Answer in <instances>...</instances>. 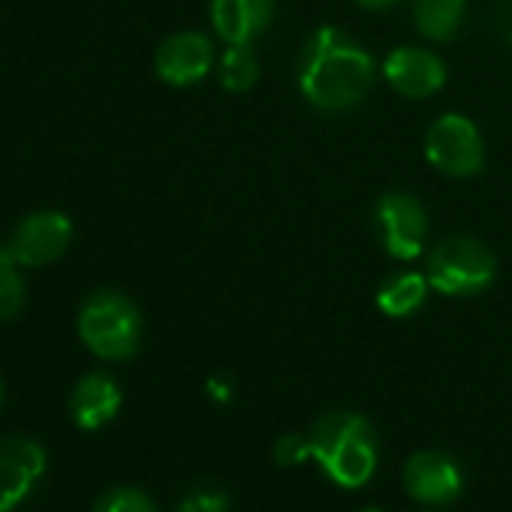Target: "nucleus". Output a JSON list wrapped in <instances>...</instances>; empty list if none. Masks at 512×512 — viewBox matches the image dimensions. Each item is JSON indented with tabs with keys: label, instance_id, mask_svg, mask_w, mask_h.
Masks as SVG:
<instances>
[{
	"label": "nucleus",
	"instance_id": "1",
	"mask_svg": "<svg viewBox=\"0 0 512 512\" xmlns=\"http://www.w3.org/2000/svg\"><path fill=\"white\" fill-rule=\"evenodd\" d=\"M374 79L371 52L350 34L323 25L308 37L299 58V88L314 109L329 115L350 112L371 94Z\"/></svg>",
	"mask_w": 512,
	"mask_h": 512
},
{
	"label": "nucleus",
	"instance_id": "2",
	"mask_svg": "<svg viewBox=\"0 0 512 512\" xmlns=\"http://www.w3.org/2000/svg\"><path fill=\"white\" fill-rule=\"evenodd\" d=\"M311 455L323 473L341 488H362L380 464V443L374 425L356 410H332L320 416L311 431Z\"/></svg>",
	"mask_w": 512,
	"mask_h": 512
},
{
	"label": "nucleus",
	"instance_id": "3",
	"mask_svg": "<svg viewBox=\"0 0 512 512\" xmlns=\"http://www.w3.org/2000/svg\"><path fill=\"white\" fill-rule=\"evenodd\" d=\"M82 344L106 362H127L142 344L139 308L115 290H97L79 311Z\"/></svg>",
	"mask_w": 512,
	"mask_h": 512
},
{
	"label": "nucleus",
	"instance_id": "4",
	"mask_svg": "<svg viewBox=\"0 0 512 512\" xmlns=\"http://www.w3.org/2000/svg\"><path fill=\"white\" fill-rule=\"evenodd\" d=\"M425 278L440 296H479L494 284L497 260L473 235H446L428 253Z\"/></svg>",
	"mask_w": 512,
	"mask_h": 512
},
{
	"label": "nucleus",
	"instance_id": "5",
	"mask_svg": "<svg viewBox=\"0 0 512 512\" xmlns=\"http://www.w3.org/2000/svg\"><path fill=\"white\" fill-rule=\"evenodd\" d=\"M425 157L449 178H473L485 166V142L467 115L446 112L425 133Z\"/></svg>",
	"mask_w": 512,
	"mask_h": 512
},
{
	"label": "nucleus",
	"instance_id": "6",
	"mask_svg": "<svg viewBox=\"0 0 512 512\" xmlns=\"http://www.w3.org/2000/svg\"><path fill=\"white\" fill-rule=\"evenodd\" d=\"M374 232L380 247L398 263H410L425 250L428 214L425 205L404 190H389L374 205Z\"/></svg>",
	"mask_w": 512,
	"mask_h": 512
},
{
	"label": "nucleus",
	"instance_id": "7",
	"mask_svg": "<svg viewBox=\"0 0 512 512\" xmlns=\"http://www.w3.org/2000/svg\"><path fill=\"white\" fill-rule=\"evenodd\" d=\"M70 241H73V223L67 214L34 211L16 226V232L10 238V253L16 256L19 266L40 269V266L61 260Z\"/></svg>",
	"mask_w": 512,
	"mask_h": 512
},
{
	"label": "nucleus",
	"instance_id": "8",
	"mask_svg": "<svg viewBox=\"0 0 512 512\" xmlns=\"http://www.w3.org/2000/svg\"><path fill=\"white\" fill-rule=\"evenodd\" d=\"M401 482H404V491L413 500L425 503V506H446L464 488L461 467L455 464L452 455H446L440 449H419V452H413L404 461Z\"/></svg>",
	"mask_w": 512,
	"mask_h": 512
},
{
	"label": "nucleus",
	"instance_id": "9",
	"mask_svg": "<svg viewBox=\"0 0 512 512\" xmlns=\"http://www.w3.org/2000/svg\"><path fill=\"white\" fill-rule=\"evenodd\" d=\"M46 473V449L34 437H0V512L16 509Z\"/></svg>",
	"mask_w": 512,
	"mask_h": 512
},
{
	"label": "nucleus",
	"instance_id": "10",
	"mask_svg": "<svg viewBox=\"0 0 512 512\" xmlns=\"http://www.w3.org/2000/svg\"><path fill=\"white\" fill-rule=\"evenodd\" d=\"M214 67V46L199 31H181L160 43L154 55L157 76L172 88H190L202 82Z\"/></svg>",
	"mask_w": 512,
	"mask_h": 512
},
{
	"label": "nucleus",
	"instance_id": "11",
	"mask_svg": "<svg viewBox=\"0 0 512 512\" xmlns=\"http://www.w3.org/2000/svg\"><path fill=\"white\" fill-rule=\"evenodd\" d=\"M383 76L395 94L407 100H428L446 85V64L428 49L398 46L383 61Z\"/></svg>",
	"mask_w": 512,
	"mask_h": 512
},
{
	"label": "nucleus",
	"instance_id": "12",
	"mask_svg": "<svg viewBox=\"0 0 512 512\" xmlns=\"http://www.w3.org/2000/svg\"><path fill=\"white\" fill-rule=\"evenodd\" d=\"M275 19V0H211V25L226 46H250Z\"/></svg>",
	"mask_w": 512,
	"mask_h": 512
},
{
	"label": "nucleus",
	"instance_id": "13",
	"mask_svg": "<svg viewBox=\"0 0 512 512\" xmlns=\"http://www.w3.org/2000/svg\"><path fill=\"white\" fill-rule=\"evenodd\" d=\"M121 386L103 374V371H91L85 374L70 395V416L82 431H100L103 425H109L118 410H121Z\"/></svg>",
	"mask_w": 512,
	"mask_h": 512
},
{
	"label": "nucleus",
	"instance_id": "14",
	"mask_svg": "<svg viewBox=\"0 0 512 512\" xmlns=\"http://www.w3.org/2000/svg\"><path fill=\"white\" fill-rule=\"evenodd\" d=\"M431 293V284L425 275L419 272H398L392 278H386L377 290V308L380 314L392 317V320H407L416 311H422L425 299Z\"/></svg>",
	"mask_w": 512,
	"mask_h": 512
},
{
	"label": "nucleus",
	"instance_id": "15",
	"mask_svg": "<svg viewBox=\"0 0 512 512\" xmlns=\"http://www.w3.org/2000/svg\"><path fill=\"white\" fill-rule=\"evenodd\" d=\"M467 13V0H413V22L431 43H449L458 37Z\"/></svg>",
	"mask_w": 512,
	"mask_h": 512
},
{
	"label": "nucleus",
	"instance_id": "16",
	"mask_svg": "<svg viewBox=\"0 0 512 512\" xmlns=\"http://www.w3.org/2000/svg\"><path fill=\"white\" fill-rule=\"evenodd\" d=\"M260 79V61L250 52V46H229L217 64V82L229 94H244Z\"/></svg>",
	"mask_w": 512,
	"mask_h": 512
},
{
	"label": "nucleus",
	"instance_id": "17",
	"mask_svg": "<svg viewBox=\"0 0 512 512\" xmlns=\"http://www.w3.org/2000/svg\"><path fill=\"white\" fill-rule=\"evenodd\" d=\"M25 305V278L10 247H0V323L13 320Z\"/></svg>",
	"mask_w": 512,
	"mask_h": 512
},
{
	"label": "nucleus",
	"instance_id": "18",
	"mask_svg": "<svg viewBox=\"0 0 512 512\" xmlns=\"http://www.w3.org/2000/svg\"><path fill=\"white\" fill-rule=\"evenodd\" d=\"M91 512H160V509L142 488L118 485V488L103 491Z\"/></svg>",
	"mask_w": 512,
	"mask_h": 512
},
{
	"label": "nucleus",
	"instance_id": "19",
	"mask_svg": "<svg viewBox=\"0 0 512 512\" xmlns=\"http://www.w3.org/2000/svg\"><path fill=\"white\" fill-rule=\"evenodd\" d=\"M178 512H229V494L214 485H196L181 497Z\"/></svg>",
	"mask_w": 512,
	"mask_h": 512
},
{
	"label": "nucleus",
	"instance_id": "20",
	"mask_svg": "<svg viewBox=\"0 0 512 512\" xmlns=\"http://www.w3.org/2000/svg\"><path fill=\"white\" fill-rule=\"evenodd\" d=\"M308 458H314V455H311V440H308V434H284V437L275 443V461H278L281 467H299V464H305Z\"/></svg>",
	"mask_w": 512,
	"mask_h": 512
},
{
	"label": "nucleus",
	"instance_id": "21",
	"mask_svg": "<svg viewBox=\"0 0 512 512\" xmlns=\"http://www.w3.org/2000/svg\"><path fill=\"white\" fill-rule=\"evenodd\" d=\"M362 10H371V13H383V10H392L401 0H356Z\"/></svg>",
	"mask_w": 512,
	"mask_h": 512
},
{
	"label": "nucleus",
	"instance_id": "22",
	"mask_svg": "<svg viewBox=\"0 0 512 512\" xmlns=\"http://www.w3.org/2000/svg\"><path fill=\"white\" fill-rule=\"evenodd\" d=\"M208 389H211V395H214L217 401H226V398H229V386H226L223 377H214V380L208 383Z\"/></svg>",
	"mask_w": 512,
	"mask_h": 512
},
{
	"label": "nucleus",
	"instance_id": "23",
	"mask_svg": "<svg viewBox=\"0 0 512 512\" xmlns=\"http://www.w3.org/2000/svg\"><path fill=\"white\" fill-rule=\"evenodd\" d=\"M0 407H4V383H0Z\"/></svg>",
	"mask_w": 512,
	"mask_h": 512
},
{
	"label": "nucleus",
	"instance_id": "24",
	"mask_svg": "<svg viewBox=\"0 0 512 512\" xmlns=\"http://www.w3.org/2000/svg\"><path fill=\"white\" fill-rule=\"evenodd\" d=\"M359 512H383V509H359Z\"/></svg>",
	"mask_w": 512,
	"mask_h": 512
},
{
	"label": "nucleus",
	"instance_id": "25",
	"mask_svg": "<svg viewBox=\"0 0 512 512\" xmlns=\"http://www.w3.org/2000/svg\"><path fill=\"white\" fill-rule=\"evenodd\" d=\"M509 43H512V34H509Z\"/></svg>",
	"mask_w": 512,
	"mask_h": 512
}]
</instances>
